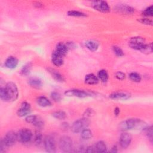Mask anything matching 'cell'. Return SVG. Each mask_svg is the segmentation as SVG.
Wrapping results in <instances>:
<instances>
[{"label":"cell","mask_w":153,"mask_h":153,"mask_svg":"<svg viewBox=\"0 0 153 153\" xmlns=\"http://www.w3.org/2000/svg\"><path fill=\"white\" fill-rule=\"evenodd\" d=\"M35 5H36V7L38 8H40V7H41L42 6V4L37 2H36V4H35Z\"/></svg>","instance_id":"obj_44"},{"label":"cell","mask_w":153,"mask_h":153,"mask_svg":"<svg viewBox=\"0 0 153 153\" xmlns=\"http://www.w3.org/2000/svg\"><path fill=\"white\" fill-rule=\"evenodd\" d=\"M146 44L145 39L142 37L132 38L129 42V45L131 48L140 51L143 50Z\"/></svg>","instance_id":"obj_5"},{"label":"cell","mask_w":153,"mask_h":153,"mask_svg":"<svg viewBox=\"0 0 153 153\" xmlns=\"http://www.w3.org/2000/svg\"><path fill=\"white\" fill-rule=\"evenodd\" d=\"M28 83L31 87L35 88H39L42 85V81L36 76L30 78L28 80Z\"/></svg>","instance_id":"obj_17"},{"label":"cell","mask_w":153,"mask_h":153,"mask_svg":"<svg viewBox=\"0 0 153 153\" xmlns=\"http://www.w3.org/2000/svg\"><path fill=\"white\" fill-rule=\"evenodd\" d=\"M81 136L84 139H89L92 137V132L90 130L86 128L81 132Z\"/></svg>","instance_id":"obj_26"},{"label":"cell","mask_w":153,"mask_h":153,"mask_svg":"<svg viewBox=\"0 0 153 153\" xmlns=\"http://www.w3.org/2000/svg\"><path fill=\"white\" fill-rule=\"evenodd\" d=\"M140 127H143L145 128V125L143 121L138 119H128L120 124V128L122 130H131L133 128H137Z\"/></svg>","instance_id":"obj_1"},{"label":"cell","mask_w":153,"mask_h":153,"mask_svg":"<svg viewBox=\"0 0 153 153\" xmlns=\"http://www.w3.org/2000/svg\"><path fill=\"white\" fill-rule=\"evenodd\" d=\"M65 94L68 96H75L80 98H84L90 96V94L88 92L80 90H66L65 92Z\"/></svg>","instance_id":"obj_10"},{"label":"cell","mask_w":153,"mask_h":153,"mask_svg":"<svg viewBox=\"0 0 153 153\" xmlns=\"http://www.w3.org/2000/svg\"><path fill=\"white\" fill-rule=\"evenodd\" d=\"M91 112H92V110L91 109V110H88V109H87L86 111H85V113H86V118L87 117H88V116H90L92 113H91Z\"/></svg>","instance_id":"obj_41"},{"label":"cell","mask_w":153,"mask_h":153,"mask_svg":"<svg viewBox=\"0 0 153 153\" xmlns=\"http://www.w3.org/2000/svg\"><path fill=\"white\" fill-rule=\"evenodd\" d=\"M59 146L62 151L65 152H71L72 149V140L70 137L63 136L59 140Z\"/></svg>","instance_id":"obj_4"},{"label":"cell","mask_w":153,"mask_h":153,"mask_svg":"<svg viewBox=\"0 0 153 153\" xmlns=\"http://www.w3.org/2000/svg\"><path fill=\"white\" fill-rule=\"evenodd\" d=\"M68 50V47L67 45L62 42H60L57 45L56 49L55 51H56L58 53H59L60 54H61L64 57L66 54Z\"/></svg>","instance_id":"obj_19"},{"label":"cell","mask_w":153,"mask_h":153,"mask_svg":"<svg viewBox=\"0 0 153 153\" xmlns=\"http://www.w3.org/2000/svg\"><path fill=\"white\" fill-rule=\"evenodd\" d=\"M120 109L118 108H117V107L115 108L114 109V114H115V115H118L119 114V113H120Z\"/></svg>","instance_id":"obj_42"},{"label":"cell","mask_w":153,"mask_h":153,"mask_svg":"<svg viewBox=\"0 0 153 153\" xmlns=\"http://www.w3.org/2000/svg\"><path fill=\"white\" fill-rule=\"evenodd\" d=\"M115 77H116L118 79H119V80H123V79L125 78V76H126L125 74H124L123 72H121V71H118V72H117L115 73Z\"/></svg>","instance_id":"obj_36"},{"label":"cell","mask_w":153,"mask_h":153,"mask_svg":"<svg viewBox=\"0 0 153 153\" xmlns=\"http://www.w3.org/2000/svg\"><path fill=\"white\" fill-rule=\"evenodd\" d=\"M143 53L145 54H149L152 52V43H150L149 44H146L143 50L141 51Z\"/></svg>","instance_id":"obj_32"},{"label":"cell","mask_w":153,"mask_h":153,"mask_svg":"<svg viewBox=\"0 0 153 153\" xmlns=\"http://www.w3.org/2000/svg\"><path fill=\"white\" fill-rule=\"evenodd\" d=\"M90 124L88 119L86 117L77 120L71 126V130L74 133L81 132L84 129L86 128Z\"/></svg>","instance_id":"obj_3"},{"label":"cell","mask_w":153,"mask_h":153,"mask_svg":"<svg viewBox=\"0 0 153 153\" xmlns=\"http://www.w3.org/2000/svg\"><path fill=\"white\" fill-rule=\"evenodd\" d=\"M146 134H147V136L149 137V139L152 142V126H150L149 127L147 128Z\"/></svg>","instance_id":"obj_37"},{"label":"cell","mask_w":153,"mask_h":153,"mask_svg":"<svg viewBox=\"0 0 153 153\" xmlns=\"http://www.w3.org/2000/svg\"><path fill=\"white\" fill-rule=\"evenodd\" d=\"M45 149L48 152H56V142L54 138L51 136H47L44 140Z\"/></svg>","instance_id":"obj_7"},{"label":"cell","mask_w":153,"mask_h":153,"mask_svg":"<svg viewBox=\"0 0 153 153\" xmlns=\"http://www.w3.org/2000/svg\"><path fill=\"white\" fill-rule=\"evenodd\" d=\"M130 79L134 82H139L141 80V76L137 72H131L129 75Z\"/></svg>","instance_id":"obj_29"},{"label":"cell","mask_w":153,"mask_h":153,"mask_svg":"<svg viewBox=\"0 0 153 153\" xmlns=\"http://www.w3.org/2000/svg\"><path fill=\"white\" fill-rule=\"evenodd\" d=\"M4 65L7 68L14 69L18 65V60L14 57L10 56L5 61Z\"/></svg>","instance_id":"obj_16"},{"label":"cell","mask_w":153,"mask_h":153,"mask_svg":"<svg viewBox=\"0 0 153 153\" xmlns=\"http://www.w3.org/2000/svg\"><path fill=\"white\" fill-rule=\"evenodd\" d=\"M99 78L94 74H90L85 76V82L87 84L94 85L98 83Z\"/></svg>","instance_id":"obj_18"},{"label":"cell","mask_w":153,"mask_h":153,"mask_svg":"<svg viewBox=\"0 0 153 153\" xmlns=\"http://www.w3.org/2000/svg\"><path fill=\"white\" fill-rule=\"evenodd\" d=\"M3 140L7 147L11 146L14 145L18 140L17 133H16L13 131H10L5 134Z\"/></svg>","instance_id":"obj_9"},{"label":"cell","mask_w":153,"mask_h":153,"mask_svg":"<svg viewBox=\"0 0 153 153\" xmlns=\"http://www.w3.org/2000/svg\"><path fill=\"white\" fill-rule=\"evenodd\" d=\"M5 90L7 97V100L15 101L19 96V91L16 85L13 82H8L5 86Z\"/></svg>","instance_id":"obj_2"},{"label":"cell","mask_w":153,"mask_h":153,"mask_svg":"<svg viewBox=\"0 0 153 153\" xmlns=\"http://www.w3.org/2000/svg\"><path fill=\"white\" fill-rule=\"evenodd\" d=\"M110 152H113V153L117 152V146H114L112 148V149H111V150L110 151Z\"/></svg>","instance_id":"obj_43"},{"label":"cell","mask_w":153,"mask_h":153,"mask_svg":"<svg viewBox=\"0 0 153 153\" xmlns=\"http://www.w3.org/2000/svg\"><path fill=\"white\" fill-rule=\"evenodd\" d=\"M95 151L97 152H105L107 150L106 144L103 141H99L95 145Z\"/></svg>","instance_id":"obj_23"},{"label":"cell","mask_w":153,"mask_h":153,"mask_svg":"<svg viewBox=\"0 0 153 153\" xmlns=\"http://www.w3.org/2000/svg\"><path fill=\"white\" fill-rule=\"evenodd\" d=\"M32 69V63H28L26 64L21 69V74L23 75H27Z\"/></svg>","instance_id":"obj_28"},{"label":"cell","mask_w":153,"mask_h":153,"mask_svg":"<svg viewBox=\"0 0 153 153\" xmlns=\"http://www.w3.org/2000/svg\"><path fill=\"white\" fill-rule=\"evenodd\" d=\"M109 97L115 100H127L130 97V94L126 92H115L111 94Z\"/></svg>","instance_id":"obj_15"},{"label":"cell","mask_w":153,"mask_h":153,"mask_svg":"<svg viewBox=\"0 0 153 153\" xmlns=\"http://www.w3.org/2000/svg\"><path fill=\"white\" fill-rule=\"evenodd\" d=\"M48 71L51 74L52 76L54 78V79H56L57 81H59V82L64 81V78H63V76L56 70H55L54 69L49 68Z\"/></svg>","instance_id":"obj_21"},{"label":"cell","mask_w":153,"mask_h":153,"mask_svg":"<svg viewBox=\"0 0 153 153\" xmlns=\"http://www.w3.org/2000/svg\"><path fill=\"white\" fill-rule=\"evenodd\" d=\"M85 151L87 152H94L95 151V148H93V146H88L87 148V149H85Z\"/></svg>","instance_id":"obj_40"},{"label":"cell","mask_w":153,"mask_h":153,"mask_svg":"<svg viewBox=\"0 0 153 153\" xmlns=\"http://www.w3.org/2000/svg\"><path fill=\"white\" fill-rule=\"evenodd\" d=\"M32 131L28 128L21 129L17 133L18 140L22 143H27L32 138Z\"/></svg>","instance_id":"obj_6"},{"label":"cell","mask_w":153,"mask_h":153,"mask_svg":"<svg viewBox=\"0 0 153 153\" xmlns=\"http://www.w3.org/2000/svg\"><path fill=\"white\" fill-rule=\"evenodd\" d=\"M42 140V136L39 131H37L35 133L34 137V142L36 145H39Z\"/></svg>","instance_id":"obj_30"},{"label":"cell","mask_w":153,"mask_h":153,"mask_svg":"<svg viewBox=\"0 0 153 153\" xmlns=\"http://www.w3.org/2000/svg\"><path fill=\"white\" fill-rule=\"evenodd\" d=\"M97 78L103 82H106L108 79V74L106 71L102 69L99 71L97 74Z\"/></svg>","instance_id":"obj_24"},{"label":"cell","mask_w":153,"mask_h":153,"mask_svg":"<svg viewBox=\"0 0 153 153\" xmlns=\"http://www.w3.org/2000/svg\"><path fill=\"white\" fill-rule=\"evenodd\" d=\"M51 97L54 101H56V102H59L61 100L60 94L57 92H53L51 94Z\"/></svg>","instance_id":"obj_35"},{"label":"cell","mask_w":153,"mask_h":153,"mask_svg":"<svg viewBox=\"0 0 153 153\" xmlns=\"http://www.w3.org/2000/svg\"><path fill=\"white\" fill-rule=\"evenodd\" d=\"M36 102L38 104L42 107H48L51 105V102L45 96H41L38 97Z\"/></svg>","instance_id":"obj_20"},{"label":"cell","mask_w":153,"mask_h":153,"mask_svg":"<svg viewBox=\"0 0 153 153\" xmlns=\"http://www.w3.org/2000/svg\"><path fill=\"white\" fill-rule=\"evenodd\" d=\"M0 97L1 99L4 101H8L7 100V97L5 90V87H1L0 88Z\"/></svg>","instance_id":"obj_34"},{"label":"cell","mask_w":153,"mask_h":153,"mask_svg":"<svg viewBox=\"0 0 153 153\" xmlns=\"http://www.w3.org/2000/svg\"><path fill=\"white\" fill-rule=\"evenodd\" d=\"M143 14L145 16L152 17L153 16V7H152V5H150L149 7H147L143 11Z\"/></svg>","instance_id":"obj_31"},{"label":"cell","mask_w":153,"mask_h":153,"mask_svg":"<svg viewBox=\"0 0 153 153\" xmlns=\"http://www.w3.org/2000/svg\"><path fill=\"white\" fill-rule=\"evenodd\" d=\"M132 137L130 134L128 133H123L120 137V146L123 148H127L131 142Z\"/></svg>","instance_id":"obj_11"},{"label":"cell","mask_w":153,"mask_h":153,"mask_svg":"<svg viewBox=\"0 0 153 153\" xmlns=\"http://www.w3.org/2000/svg\"><path fill=\"white\" fill-rule=\"evenodd\" d=\"M7 148V145H5L3 139L1 140V143H0V152L1 153H2V152H4L5 151V148Z\"/></svg>","instance_id":"obj_38"},{"label":"cell","mask_w":153,"mask_h":153,"mask_svg":"<svg viewBox=\"0 0 153 153\" xmlns=\"http://www.w3.org/2000/svg\"><path fill=\"white\" fill-rule=\"evenodd\" d=\"M112 49H113V51H114V53L115 54V55H116L117 56L121 57V56H124V53H123V50H122L119 47L114 46V47H112Z\"/></svg>","instance_id":"obj_33"},{"label":"cell","mask_w":153,"mask_h":153,"mask_svg":"<svg viewBox=\"0 0 153 153\" xmlns=\"http://www.w3.org/2000/svg\"><path fill=\"white\" fill-rule=\"evenodd\" d=\"M85 47L91 51H95L97 50L99 47V44L93 40H89L85 42Z\"/></svg>","instance_id":"obj_22"},{"label":"cell","mask_w":153,"mask_h":153,"mask_svg":"<svg viewBox=\"0 0 153 153\" xmlns=\"http://www.w3.org/2000/svg\"><path fill=\"white\" fill-rule=\"evenodd\" d=\"M68 15L69 16H73V17H86L87 15L81 11H75V10H70L68 11L67 13Z\"/></svg>","instance_id":"obj_25"},{"label":"cell","mask_w":153,"mask_h":153,"mask_svg":"<svg viewBox=\"0 0 153 153\" xmlns=\"http://www.w3.org/2000/svg\"><path fill=\"white\" fill-rule=\"evenodd\" d=\"M31 111V107L29 103L27 102H23L21 104L20 108L17 111V115L19 117H24L28 115Z\"/></svg>","instance_id":"obj_13"},{"label":"cell","mask_w":153,"mask_h":153,"mask_svg":"<svg viewBox=\"0 0 153 153\" xmlns=\"http://www.w3.org/2000/svg\"><path fill=\"white\" fill-rule=\"evenodd\" d=\"M52 116L54 117L56 119L59 120H63L66 118V114L64 111H56L52 114Z\"/></svg>","instance_id":"obj_27"},{"label":"cell","mask_w":153,"mask_h":153,"mask_svg":"<svg viewBox=\"0 0 153 153\" xmlns=\"http://www.w3.org/2000/svg\"><path fill=\"white\" fill-rule=\"evenodd\" d=\"M115 10L118 13L124 14H130L134 11L133 8L126 4H118L115 7Z\"/></svg>","instance_id":"obj_12"},{"label":"cell","mask_w":153,"mask_h":153,"mask_svg":"<svg viewBox=\"0 0 153 153\" xmlns=\"http://www.w3.org/2000/svg\"><path fill=\"white\" fill-rule=\"evenodd\" d=\"M93 7L97 11L102 13H108L110 11V7L108 4L104 1H94L92 3Z\"/></svg>","instance_id":"obj_8"},{"label":"cell","mask_w":153,"mask_h":153,"mask_svg":"<svg viewBox=\"0 0 153 153\" xmlns=\"http://www.w3.org/2000/svg\"><path fill=\"white\" fill-rule=\"evenodd\" d=\"M139 22H141L142 23H143L145 25H152V21L148 19H141L139 20Z\"/></svg>","instance_id":"obj_39"},{"label":"cell","mask_w":153,"mask_h":153,"mask_svg":"<svg viewBox=\"0 0 153 153\" xmlns=\"http://www.w3.org/2000/svg\"><path fill=\"white\" fill-rule=\"evenodd\" d=\"M51 61L55 66H60L63 63V56L54 51L51 55Z\"/></svg>","instance_id":"obj_14"}]
</instances>
